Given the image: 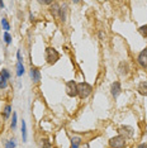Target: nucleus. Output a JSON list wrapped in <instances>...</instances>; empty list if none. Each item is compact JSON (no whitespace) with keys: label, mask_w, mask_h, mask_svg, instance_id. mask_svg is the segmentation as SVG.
<instances>
[{"label":"nucleus","mask_w":147,"mask_h":148,"mask_svg":"<svg viewBox=\"0 0 147 148\" xmlns=\"http://www.w3.org/2000/svg\"><path fill=\"white\" fill-rule=\"evenodd\" d=\"M45 55H46V61H47L49 65H55L60 60V53L57 52V49L52 48V47H47V48H46Z\"/></svg>","instance_id":"nucleus-1"},{"label":"nucleus","mask_w":147,"mask_h":148,"mask_svg":"<svg viewBox=\"0 0 147 148\" xmlns=\"http://www.w3.org/2000/svg\"><path fill=\"white\" fill-rule=\"evenodd\" d=\"M5 148H15V142H14V139L6 140V142H5Z\"/></svg>","instance_id":"nucleus-19"},{"label":"nucleus","mask_w":147,"mask_h":148,"mask_svg":"<svg viewBox=\"0 0 147 148\" xmlns=\"http://www.w3.org/2000/svg\"><path fill=\"white\" fill-rule=\"evenodd\" d=\"M138 33L143 37V38H147V24L139 27V28H138Z\"/></svg>","instance_id":"nucleus-13"},{"label":"nucleus","mask_w":147,"mask_h":148,"mask_svg":"<svg viewBox=\"0 0 147 148\" xmlns=\"http://www.w3.org/2000/svg\"><path fill=\"white\" fill-rule=\"evenodd\" d=\"M6 86H8V80L0 77V89H5Z\"/></svg>","instance_id":"nucleus-21"},{"label":"nucleus","mask_w":147,"mask_h":148,"mask_svg":"<svg viewBox=\"0 0 147 148\" xmlns=\"http://www.w3.org/2000/svg\"><path fill=\"white\" fill-rule=\"evenodd\" d=\"M31 77H32V81L33 82H39V80H41V72H39V70H37L36 67H32L31 69Z\"/></svg>","instance_id":"nucleus-8"},{"label":"nucleus","mask_w":147,"mask_h":148,"mask_svg":"<svg viewBox=\"0 0 147 148\" xmlns=\"http://www.w3.org/2000/svg\"><path fill=\"white\" fill-rule=\"evenodd\" d=\"M137 61H138V63L143 67V69L147 70V48L141 51V53H139L138 57H137Z\"/></svg>","instance_id":"nucleus-6"},{"label":"nucleus","mask_w":147,"mask_h":148,"mask_svg":"<svg viewBox=\"0 0 147 148\" xmlns=\"http://www.w3.org/2000/svg\"><path fill=\"white\" fill-rule=\"evenodd\" d=\"M128 63L127 62H121V65H119V73H122V75H127L128 73Z\"/></svg>","instance_id":"nucleus-11"},{"label":"nucleus","mask_w":147,"mask_h":148,"mask_svg":"<svg viewBox=\"0 0 147 148\" xmlns=\"http://www.w3.org/2000/svg\"><path fill=\"white\" fill-rule=\"evenodd\" d=\"M0 77H1V79H5V80H9L10 79V73H9V71L6 69H3L1 71H0Z\"/></svg>","instance_id":"nucleus-15"},{"label":"nucleus","mask_w":147,"mask_h":148,"mask_svg":"<svg viewBox=\"0 0 147 148\" xmlns=\"http://www.w3.org/2000/svg\"><path fill=\"white\" fill-rule=\"evenodd\" d=\"M0 8H4V3L0 1Z\"/></svg>","instance_id":"nucleus-25"},{"label":"nucleus","mask_w":147,"mask_h":148,"mask_svg":"<svg viewBox=\"0 0 147 148\" xmlns=\"http://www.w3.org/2000/svg\"><path fill=\"white\" fill-rule=\"evenodd\" d=\"M93 91L91 85H89L88 82H79L78 84V95L80 99H85L88 97Z\"/></svg>","instance_id":"nucleus-2"},{"label":"nucleus","mask_w":147,"mask_h":148,"mask_svg":"<svg viewBox=\"0 0 147 148\" xmlns=\"http://www.w3.org/2000/svg\"><path fill=\"white\" fill-rule=\"evenodd\" d=\"M1 25H3V28H4L5 31H9V29H10V25H9V23H8V21H6L5 18L1 19Z\"/></svg>","instance_id":"nucleus-18"},{"label":"nucleus","mask_w":147,"mask_h":148,"mask_svg":"<svg viewBox=\"0 0 147 148\" xmlns=\"http://www.w3.org/2000/svg\"><path fill=\"white\" fill-rule=\"evenodd\" d=\"M51 13L53 16H56V18H60V15H61V6L57 3H53L52 4V8H51Z\"/></svg>","instance_id":"nucleus-9"},{"label":"nucleus","mask_w":147,"mask_h":148,"mask_svg":"<svg viewBox=\"0 0 147 148\" xmlns=\"http://www.w3.org/2000/svg\"><path fill=\"white\" fill-rule=\"evenodd\" d=\"M138 148H147V144L142 143V144H139V146H138Z\"/></svg>","instance_id":"nucleus-24"},{"label":"nucleus","mask_w":147,"mask_h":148,"mask_svg":"<svg viewBox=\"0 0 147 148\" xmlns=\"http://www.w3.org/2000/svg\"><path fill=\"white\" fill-rule=\"evenodd\" d=\"M42 148H51V143L48 142V139H43V147Z\"/></svg>","instance_id":"nucleus-23"},{"label":"nucleus","mask_w":147,"mask_h":148,"mask_svg":"<svg viewBox=\"0 0 147 148\" xmlns=\"http://www.w3.org/2000/svg\"><path fill=\"white\" fill-rule=\"evenodd\" d=\"M121 91H122V87H121V82L119 81H115V82H113L112 84V86H110V92H112V95L114 96V97H117L121 94Z\"/></svg>","instance_id":"nucleus-7"},{"label":"nucleus","mask_w":147,"mask_h":148,"mask_svg":"<svg viewBox=\"0 0 147 148\" xmlns=\"http://www.w3.org/2000/svg\"><path fill=\"white\" fill-rule=\"evenodd\" d=\"M10 113H12V106L6 105L4 108V112H3V116H4V119H8L9 115H10Z\"/></svg>","instance_id":"nucleus-14"},{"label":"nucleus","mask_w":147,"mask_h":148,"mask_svg":"<svg viewBox=\"0 0 147 148\" xmlns=\"http://www.w3.org/2000/svg\"><path fill=\"white\" fill-rule=\"evenodd\" d=\"M0 130H1V125H0Z\"/></svg>","instance_id":"nucleus-26"},{"label":"nucleus","mask_w":147,"mask_h":148,"mask_svg":"<svg viewBox=\"0 0 147 148\" xmlns=\"http://www.w3.org/2000/svg\"><path fill=\"white\" fill-rule=\"evenodd\" d=\"M137 90H138V92L141 94V95L147 96V82H146V81L139 82L138 86H137Z\"/></svg>","instance_id":"nucleus-10"},{"label":"nucleus","mask_w":147,"mask_h":148,"mask_svg":"<svg viewBox=\"0 0 147 148\" xmlns=\"http://www.w3.org/2000/svg\"><path fill=\"white\" fill-rule=\"evenodd\" d=\"M66 94L70 97L78 96V84L75 81H69L66 82Z\"/></svg>","instance_id":"nucleus-4"},{"label":"nucleus","mask_w":147,"mask_h":148,"mask_svg":"<svg viewBox=\"0 0 147 148\" xmlns=\"http://www.w3.org/2000/svg\"><path fill=\"white\" fill-rule=\"evenodd\" d=\"M22 137H23V142L27 140V128H25V122L22 120Z\"/></svg>","instance_id":"nucleus-16"},{"label":"nucleus","mask_w":147,"mask_h":148,"mask_svg":"<svg viewBox=\"0 0 147 148\" xmlns=\"http://www.w3.org/2000/svg\"><path fill=\"white\" fill-rule=\"evenodd\" d=\"M16 69H18V71H16V75H18V76H22L23 73H24V66H23L22 62H18Z\"/></svg>","instance_id":"nucleus-17"},{"label":"nucleus","mask_w":147,"mask_h":148,"mask_svg":"<svg viewBox=\"0 0 147 148\" xmlns=\"http://www.w3.org/2000/svg\"><path fill=\"white\" fill-rule=\"evenodd\" d=\"M81 144V138L80 137H72L71 138V148H79Z\"/></svg>","instance_id":"nucleus-12"},{"label":"nucleus","mask_w":147,"mask_h":148,"mask_svg":"<svg viewBox=\"0 0 147 148\" xmlns=\"http://www.w3.org/2000/svg\"><path fill=\"white\" fill-rule=\"evenodd\" d=\"M118 132L121 133V136L124 137V138H132L135 130H133V128L129 127V125H121L119 129H118Z\"/></svg>","instance_id":"nucleus-5"},{"label":"nucleus","mask_w":147,"mask_h":148,"mask_svg":"<svg viewBox=\"0 0 147 148\" xmlns=\"http://www.w3.org/2000/svg\"><path fill=\"white\" fill-rule=\"evenodd\" d=\"M12 129H15L16 127V113H13V120H12Z\"/></svg>","instance_id":"nucleus-22"},{"label":"nucleus","mask_w":147,"mask_h":148,"mask_svg":"<svg viewBox=\"0 0 147 148\" xmlns=\"http://www.w3.org/2000/svg\"><path fill=\"white\" fill-rule=\"evenodd\" d=\"M4 41H5L6 45H10L12 43V37H10V34H9L8 32L4 33Z\"/></svg>","instance_id":"nucleus-20"},{"label":"nucleus","mask_w":147,"mask_h":148,"mask_svg":"<svg viewBox=\"0 0 147 148\" xmlns=\"http://www.w3.org/2000/svg\"><path fill=\"white\" fill-rule=\"evenodd\" d=\"M126 146V138L119 136H115L109 139V147L110 148H124Z\"/></svg>","instance_id":"nucleus-3"}]
</instances>
